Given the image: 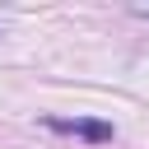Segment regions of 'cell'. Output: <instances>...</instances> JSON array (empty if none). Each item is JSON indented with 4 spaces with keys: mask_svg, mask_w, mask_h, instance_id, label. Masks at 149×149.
<instances>
[{
    "mask_svg": "<svg viewBox=\"0 0 149 149\" xmlns=\"http://www.w3.org/2000/svg\"><path fill=\"white\" fill-rule=\"evenodd\" d=\"M47 126L61 130V135H79V140H88V144H107V140L116 135L112 121H88V116H74V121H65V116H47Z\"/></svg>",
    "mask_w": 149,
    "mask_h": 149,
    "instance_id": "obj_1",
    "label": "cell"
}]
</instances>
